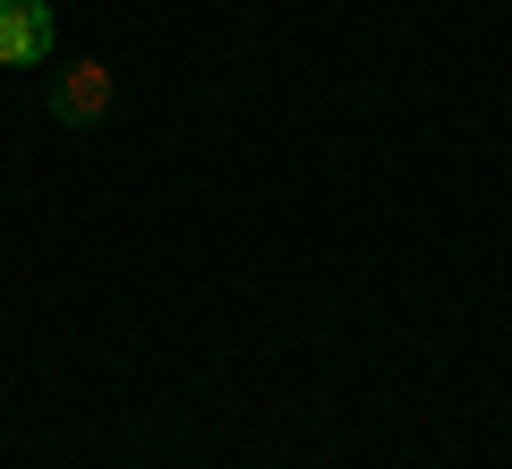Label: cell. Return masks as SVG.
Masks as SVG:
<instances>
[{"label":"cell","mask_w":512,"mask_h":469,"mask_svg":"<svg viewBox=\"0 0 512 469\" xmlns=\"http://www.w3.org/2000/svg\"><path fill=\"white\" fill-rule=\"evenodd\" d=\"M52 60V0H0V69Z\"/></svg>","instance_id":"obj_1"},{"label":"cell","mask_w":512,"mask_h":469,"mask_svg":"<svg viewBox=\"0 0 512 469\" xmlns=\"http://www.w3.org/2000/svg\"><path fill=\"white\" fill-rule=\"evenodd\" d=\"M103 111H111V69H103V60H77V69H60V86H52V120L94 128Z\"/></svg>","instance_id":"obj_2"}]
</instances>
